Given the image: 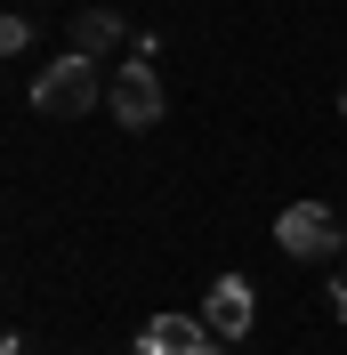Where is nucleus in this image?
Returning <instances> with one entry per match:
<instances>
[{"label": "nucleus", "instance_id": "20e7f679", "mask_svg": "<svg viewBox=\"0 0 347 355\" xmlns=\"http://www.w3.org/2000/svg\"><path fill=\"white\" fill-rule=\"evenodd\" d=\"M137 355H226V339L202 315H153L146 331H137Z\"/></svg>", "mask_w": 347, "mask_h": 355}, {"label": "nucleus", "instance_id": "1a4fd4ad", "mask_svg": "<svg viewBox=\"0 0 347 355\" xmlns=\"http://www.w3.org/2000/svg\"><path fill=\"white\" fill-rule=\"evenodd\" d=\"M339 105H347V89H339Z\"/></svg>", "mask_w": 347, "mask_h": 355}, {"label": "nucleus", "instance_id": "7ed1b4c3", "mask_svg": "<svg viewBox=\"0 0 347 355\" xmlns=\"http://www.w3.org/2000/svg\"><path fill=\"white\" fill-rule=\"evenodd\" d=\"M105 97H113V121H121V130H153V121H162V81H153V57H146V49L113 73Z\"/></svg>", "mask_w": 347, "mask_h": 355}, {"label": "nucleus", "instance_id": "f257e3e1", "mask_svg": "<svg viewBox=\"0 0 347 355\" xmlns=\"http://www.w3.org/2000/svg\"><path fill=\"white\" fill-rule=\"evenodd\" d=\"M97 97H105V81H97V57H81V49H65V57L33 81V105H41L49 121H81Z\"/></svg>", "mask_w": 347, "mask_h": 355}, {"label": "nucleus", "instance_id": "f03ea898", "mask_svg": "<svg viewBox=\"0 0 347 355\" xmlns=\"http://www.w3.org/2000/svg\"><path fill=\"white\" fill-rule=\"evenodd\" d=\"M275 243L291 250V259H339L347 234H339V218H331L323 202H291V210L275 218Z\"/></svg>", "mask_w": 347, "mask_h": 355}, {"label": "nucleus", "instance_id": "39448f33", "mask_svg": "<svg viewBox=\"0 0 347 355\" xmlns=\"http://www.w3.org/2000/svg\"><path fill=\"white\" fill-rule=\"evenodd\" d=\"M202 323H210L226 347H235V339H251V323H259V291L242 283V275H218L210 299H202Z\"/></svg>", "mask_w": 347, "mask_h": 355}, {"label": "nucleus", "instance_id": "423d86ee", "mask_svg": "<svg viewBox=\"0 0 347 355\" xmlns=\"http://www.w3.org/2000/svg\"><path fill=\"white\" fill-rule=\"evenodd\" d=\"M113 41H121V17H113V8H81V17H73V49H81V57H113Z\"/></svg>", "mask_w": 347, "mask_h": 355}, {"label": "nucleus", "instance_id": "6e6552de", "mask_svg": "<svg viewBox=\"0 0 347 355\" xmlns=\"http://www.w3.org/2000/svg\"><path fill=\"white\" fill-rule=\"evenodd\" d=\"M331 307L347 315V266H339V275H331Z\"/></svg>", "mask_w": 347, "mask_h": 355}, {"label": "nucleus", "instance_id": "0eeeda50", "mask_svg": "<svg viewBox=\"0 0 347 355\" xmlns=\"http://www.w3.org/2000/svg\"><path fill=\"white\" fill-rule=\"evenodd\" d=\"M0 49H8V57H24V49H33V17H8V24H0Z\"/></svg>", "mask_w": 347, "mask_h": 355}]
</instances>
